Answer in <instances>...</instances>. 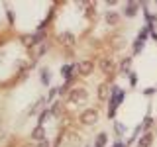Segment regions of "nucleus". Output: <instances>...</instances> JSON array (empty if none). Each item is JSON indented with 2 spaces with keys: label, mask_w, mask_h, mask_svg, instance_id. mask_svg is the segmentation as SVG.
<instances>
[{
  "label": "nucleus",
  "mask_w": 157,
  "mask_h": 147,
  "mask_svg": "<svg viewBox=\"0 0 157 147\" xmlns=\"http://www.w3.org/2000/svg\"><path fill=\"white\" fill-rule=\"evenodd\" d=\"M126 100V90L120 86H112V92H110V98H108V116L114 118L116 116V108Z\"/></svg>",
  "instance_id": "nucleus-1"
},
{
  "label": "nucleus",
  "mask_w": 157,
  "mask_h": 147,
  "mask_svg": "<svg viewBox=\"0 0 157 147\" xmlns=\"http://www.w3.org/2000/svg\"><path fill=\"white\" fill-rule=\"evenodd\" d=\"M78 122H81V124H85V126L96 124V122H98V110H96V108H86V110L78 116Z\"/></svg>",
  "instance_id": "nucleus-2"
},
{
  "label": "nucleus",
  "mask_w": 157,
  "mask_h": 147,
  "mask_svg": "<svg viewBox=\"0 0 157 147\" xmlns=\"http://www.w3.org/2000/svg\"><path fill=\"white\" fill-rule=\"evenodd\" d=\"M94 71V61H78L75 63V77H86Z\"/></svg>",
  "instance_id": "nucleus-3"
},
{
  "label": "nucleus",
  "mask_w": 157,
  "mask_h": 147,
  "mask_svg": "<svg viewBox=\"0 0 157 147\" xmlns=\"http://www.w3.org/2000/svg\"><path fill=\"white\" fill-rule=\"evenodd\" d=\"M98 67H100V71L104 73L106 77L114 75V73L118 71V65H116V61H112V59H102V61H98Z\"/></svg>",
  "instance_id": "nucleus-4"
},
{
  "label": "nucleus",
  "mask_w": 157,
  "mask_h": 147,
  "mask_svg": "<svg viewBox=\"0 0 157 147\" xmlns=\"http://www.w3.org/2000/svg\"><path fill=\"white\" fill-rule=\"evenodd\" d=\"M61 77H63V81L67 82V85H71L73 82V78H75V63H65V65L61 67Z\"/></svg>",
  "instance_id": "nucleus-5"
},
{
  "label": "nucleus",
  "mask_w": 157,
  "mask_h": 147,
  "mask_svg": "<svg viewBox=\"0 0 157 147\" xmlns=\"http://www.w3.org/2000/svg\"><path fill=\"white\" fill-rule=\"evenodd\" d=\"M86 90L85 88H73L71 90V94H69V98H71L73 102H82V100H86Z\"/></svg>",
  "instance_id": "nucleus-6"
},
{
  "label": "nucleus",
  "mask_w": 157,
  "mask_h": 147,
  "mask_svg": "<svg viewBox=\"0 0 157 147\" xmlns=\"http://www.w3.org/2000/svg\"><path fill=\"white\" fill-rule=\"evenodd\" d=\"M140 6H141L140 2H126V6H124V16L134 18L136 14H137V10H140Z\"/></svg>",
  "instance_id": "nucleus-7"
},
{
  "label": "nucleus",
  "mask_w": 157,
  "mask_h": 147,
  "mask_svg": "<svg viewBox=\"0 0 157 147\" xmlns=\"http://www.w3.org/2000/svg\"><path fill=\"white\" fill-rule=\"evenodd\" d=\"M32 139H36V141H43V139H45V131H43L41 126H37L36 130L32 131Z\"/></svg>",
  "instance_id": "nucleus-8"
},
{
  "label": "nucleus",
  "mask_w": 157,
  "mask_h": 147,
  "mask_svg": "<svg viewBox=\"0 0 157 147\" xmlns=\"http://www.w3.org/2000/svg\"><path fill=\"white\" fill-rule=\"evenodd\" d=\"M106 22L112 24V26H118V22H120V14H118V12H106Z\"/></svg>",
  "instance_id": "nucleus-9"
},
{
  "label": "nucleus",
  "mask_w": 157,
  "mask_h": 147,
  "mask_svg": "<svg viewBox=\"0 0 157 147\" xmlns=\"http://www.w3.org/2000/svg\"><path fill=\"white\" fill-rule=\"evenodd\" d=\"M151 137H153L151 134H145V135L141 137L140 141H137V147H149V145H151V141H153Z\"/></svg>",
  "instance_id": "nucleus-10"
},
{
  "label": "nucleus",
  "mask_w": 157,
  "mask_h": 147,
  "mask_svg": "<svg viewBox=\"0 0 157 147\" xmlns=\"http://www.w3.org/2000/svg\"><path fill=\"white\" fill-rule=\"evenodd\" d=\"M114 131H116V135H118V137H122V135H124L126 131H128V127H126L124 124H120V122H116V124H114Z\"/></svg>",
  "instance_id": "nucleus-11"
},
{
  "label": "nucleus",
  "mask_w": 157,
  "mask_h": 147,
  "mask_svg": "<svg viewBox=\"0 0 157 147\" xmlns=\"http://www.w3.org/2000/svg\"><path fill=\"white\" fill-rule=\"evenodd\" d=\"M41 82L43 85H49V82H51V71H49V69H41Z\"/></svg>",
  "instance_id": "nucleus-12"
},
{
  "label": "nucleus",
  "mask_w": 157,
  "mask_h": 147,
  "mask_svg": "<svg viewBox=\"0 0 157 147\" xmlns=\"http://www.w3.org/2000/svg\"><path fill=\"white\" fill-rule=\"evenodd\" d=\"M144 45H145V39H141V37H137L136 41H134V53H140L141 49H144Z\"/></svg>",
  "instance_id": "nucleus-13"
},
{
  "label": "nucleus",
  "mask_w": 157,
  "mask_h": 147,
  "mask_svg": "<svg viewBox=\"0 0 157 147\" xmlns=\"http://www.w3.org/2000/svg\"><path fill=\"white\" fill-rule=\"evenodd\" d=\"M106 139H108V135H106V134H98L94 147H104V145H106Z\"/></svg>",
  "instance_id": "nucleus-14"
},
{
  "label": "nucleus",
  "mask_w": 157,
  "mask_h": 147,
  "mask_svg": "<svg viewBox=\"0 0 157 147\" xmlns=\"http://www.w3.org/2000/svg\"><path fill=\"white\" fill-rule=\"evenodd\" d=\"M130 67H132V59H124V61H122V65H120L122 71H130Z\"/></svg>",
  "instance_id": "nucleus-15"
},
{
  "label": "nucleus",
  "mask_w": 157,
  "mask_h": 147,
  "mask_svg": "<svg viewBox=\"0 0 157 147\" xmlns=\"http://www.w3.org/2000/svg\"><path fill=\"white\" fill-rule=\"evenodd\" d=\"M57 92H59V88H53V90H49V94H47V102H51L53 98H55Z\"/></svg>",
  "instance_id": "nucleus-16"
},
{
  "label": "nucleus",
  "mask_w": 157,
  "mask_h": 147,
  "mask_svg": "<svg viewBox=\"0 0 157 147\" xmlns=\"http://www.w3.org/2000/svg\"><path fill=\"white\" fill-rule=\"evenodd\" d=\"M130 82H132V86L137 85V75H136V73H130Z\"/></svg>",
  "instance_id": "nucleus-17"
},
{
  "label": "nucleus",
  "mask_w": 157,
  "mask_h": 147,
  "mask_svg": "<svg viewBox=\"0 0 157 147\" xmlns=\"http://www.w3.org/2000/svg\"><path fill=\"white\" fill-rule=\"evenodd\" d=\"M112 147H128V143L126 141H122V139H118V141H114V145Z\"/></svg>",
  "instance_id": "nucleus-18"
}]
</instances>
